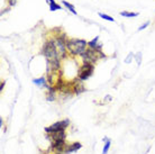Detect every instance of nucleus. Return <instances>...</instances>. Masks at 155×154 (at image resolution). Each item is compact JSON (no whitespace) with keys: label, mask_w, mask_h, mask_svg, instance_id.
Masks as SVG:
<instances>
[{"label":"nucleus","mask_w":155,"mask_h":154,"mask_svg":"<svg viewBox=\"0 0 155 154\" xmlns=\"http://www.w3.org/2000/svg\"><path fill=\"white\" fill-rule=\"evenodd\" d=\"M66 49L72 56H81L88 49V42L81 38H69L66 42Z\"/></svg>","instance_id":"obj_1"},{"label":"nucleus","mask_w":155,"mask_h":154,"mask_svg":"<svg viewBox=\"0 0 155 154\" xmlns=\"http://www.w3.org/2000/svg\"><path fill=\"white\" fill-rule=\"evenodd\" d=\"M42 54L46 58L47 62H54L61 60L60 55H58V49L55 46L54 39H48L45 42V44L43 45L42 49Z\"/></svg>","instance_id":"obj_2"},{"label":"nucleus","mask_w":155,"mask_h":154,"mask_svg":"<svg viewBox=\"0 0 155 154\" xmlns=\"http://www.w3.org/2000/svg\"><path fill=\"white\" fill-rule=\"evenodd\" d=\"M106 58V55L101 51H97V50H92V49H87L85 52L81 55L82 62L83 63H90V64H94L97 63L100 59Z\"/></svg>","instance_id":"obj_3"},{"label":"nucleus","mask_w":155,"mask_h":154,"mask_svg":"<svg viewBox=\"0 0 155 154\" xmlns=\"http://www.w3.org/2000/svg\"><path fill=\"white\" fill-rule=\"evenodd\" d=\"M54 43H55V46L58 49V55H60V58L61 60L62 59H65L66 58V42H68V39L66 38V35L64 33H61V34H58L55 36L54 38Z\"/></svg>","instance_id":"obj_4"},{"label":"nucleus","mask_w":155,"mask_h":154,"mask_svg":"<svg viewBox=\"0 0 155 154\" xmlns=\"http://www.w3.org/2000/svg\"><path fill=\"white\" fill-rule=\"evenodd\" d=\"M94 72V64H90V63H83L79 70H78V79L81 81L88 80Z\"/></svg>","instance_id":"obj_5"},{"label":"nucleus","mask_w":155,"mask_h":154,"mask_svg":"<svg viewBox=\"0 0 155 154\" xmlns=\"http://www.w3.org/2000/svg\"><path fill=\"white\" fill-rule=\"evenodd\" d=\"M69 125H70V120L68 119V118H65V119L58 120L56 123L45 127V132H46L47 134H51V133H55V132L66 131V128L69 127Z\"/></svg>","instance_id":"obj_6"},{"label":"nucleus","mask_w":155,"mask_h":154,"mask_svg":"<svg viewBox=\"0 0 155 154\" xmlns=\"http://www.w3.org/2000/svg\"><path fill=\"white\" fill-rule=\"evenodd\" d=\"M47 139H50L51 143L55 142V141H65L66 139V133H65V131L51 133V134L47 135Z\"/></svg>","instance_id":"obj_7"},{"label":"nucleus","mask_w":155,"mask_h":154,"mask_svg":"<svg viewBox=\"0 0 155 154\" xmlns=\"http://www.w3.org/2000/svg\"><path fill=\"white\" fill-rule=\"evenodd\" d=\"M81 147H82V144L80 142H74V143H71V144H68L65 147L64 154H70V153H73V152H77Z\"/></svg>","instance_id":"obj_8"},{"label":"nucleus","mask_w":155,"mask_h":154,"mask_svg":"<svg viewBox=\"0 0 155 154\" xmlns=\"http://www.w3.org/2000/svg\"><path fill=\"white\" fill-rule=\"evenodd\" d=\"M56 93H58V90L55 89V87L53 85H50L47 88V92H46V99L48 101H54L56 99Z\"/></svg>","instance_id":"obj_9"},{"label":"nucleus","mask_w":155,"mask_h":154,"mask_svg":"<svg viewBox=\"0 0 155 154\" xmlns=\"http://www.w3.org/2000/svg\"><path fill=\"white\" fill-rule=\"evenodd\" d=\"M99 36H96L93 39H91V41H89L88 42V47L89 49H92V50H97V51H101V49H102V45L101 44H99Z\"/></svg>","instance_id":"obj_10"},{"label":"nucleus","mask_w":155,"mask_h":154,"mask_svg":"<svg viewBox=\"0 0 155 154\" xmlns=\"http://www.w3.org/2000/svg\"><path fill=\"white\" fill-rule=\"evenodd\" d=\"M33 82L35 83L36 85H38L41 88H48L50 85H48V82L45 78H39V79H34Z\"/></svg>","instance_id":"obj_11"},{"label":"nucleus","mask_w":155,"mask_h":154,"mask_svg":"<svg viewBox=\"0 0 155 154\" xmlns=\"http://www.w3.org/2000/svg\"><path fill=\"white\" fill-rule=\"evenodd\" d=\"M48 8H50L51 12H55V10H62V7L58 4H56L54 0H46Z\"/></svg>","instance_id":"obj_12"},{"label":"nucleus","mask_w":155,"mask_h":154,"mask_svg":"<svg viewBox=\"0 0 155 154\" xmlns=\"http://www.w3.org/2000/svg\"><path fill=\"white\" fill-rule=\"evenodd\" d=\"M102 141L105 142V145H104V149H102V154H107L109 149H110V146H111V141L109 139H107V137H105Z\"/></svg>","instance_id":"obj_13"},{"label":"nucleus","mask_w":155,"mask_h":154,"mask_svg":"<svg viewBox=\"0 0 155 154\" xmlns=\"http://www.w3.org/2000/svg\"><path fill=\"white\" fill-rule=\"evenodd\" d=\"M120 16L127 17V18H134V17H137L138 14H137V12H120Z\"/></svg>","instance_id":"obj_14"},{"label":"nucleus","mask_w":155,"mask_h":154,"mask_svg":"<svg viewBox=\"0 0 155 154\" xmlns=\"http://www.w3.org/2000/svg\"><path fill=\"white\" fill-rule=\"evenodd\" d=\"M62 4L64 5V6H65V7L68 8V9H69V10H70L71 12H72V14H74V15H77V12H75V8H74L73 5L70 4V2H68V1H65V0H63Z\"/></svg>","instance_id":"obj_15"},{"label":"nucleus","mask_w":155,"mask_h":154,"mask_svg":"<svg viewBox=\"0 0 155 154\" xmlns=\"http://www.w3.org/2000/svg\"><path fill=\"white\" fill-rule=\"evenodd\" d=\"M98 15H99V17H101L102 19H106V20H108V22H113V23L115 22V19H114L113 17H110V16L107 15V14H102V12H99Z\"/></svg>","instance_id":"obj_16"},{"label":"nucleus","mask_w":155,"mask_h":154,"mask_svg":"<svg viewBox=\"0 0 155 154\" xmlns=\"http://www.w3.org/2000/svg\"><path fill=\"white\" fill-rule=\"evenodd\" d=\"M134 56H135V55H134L133 53H129L127 58L125 59V63H127V64H128V63H130V62L133 61V58H134Z\"/></svg>","instance_id":"obj_17"},{"label":"nucleus","mask_w":155,"mask_h":154,"mask_svg":"<svg viewBox=\"0 0 155 154\" xmlns=\"http://www.w3.org/2000/svg\"><path fill=\"white\" fill-rule=\"evenodd\" d=\"M135 58H136V61H137V63H138V65H140V62H142V53H137L135 55Z\"/></svg>","instance_id":"obj_18"},{"label":"nucleus","mask_w":155,"mask_h":154,"mask_svg":"<svg viewBox=\"0 0 155 154\" xmlns=\"http://www.w3.org/2000/svg\"><path fill=\"white\" fill-rule=\"evenodd\" d=\"M148 25H150V22H146V23H144L143 25H142V26L138 27V31H143V29H145V28H146V27H147Z\"/></svg>","instance_id":"obj_19"},{"label":"nucleus","mask_w":155,"mask_h":154,"mask_svg":"<svg viewBox=\"0 0 155 154\" xmlns=\"http://www.w3.org/2000/svg\"><path fill=\"white\" fill-rule=\"evenodd\" d=\"M8 2H9V6L12 7V6H15L16 5V0H8Z\"/></svg>","instance_id":"obj_20"},{"label":"nucleus","mask_w":155,"mask_h":154,"mask_svg":"<svg viewBox=\"0 0 155 154\" xmlns=\"http://www.w3.org/2000/svg\"><path fill=\"white\" fill-rule=\"evenodd\" d=\"M5 85H6V82H5V81H2V82H1V85H0V91H2V90H4Z\"/></svg>","instance_id":"obj_21"},{"label":"nucleus","mask_w":155,"mask_h":154,"mask_svg":"<svg viewBox=\"0 0 155 154\" xmlns=\"http://www.w3.org/2000/svg\"><path fill=\"white\" fill-rule=\"evenodd\" d=\"M2 125H4V122H2V118H0V126L2 127Z\"/></svg>","instance_id":"obj_22"}]
</instances>
